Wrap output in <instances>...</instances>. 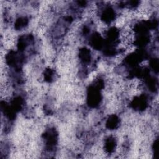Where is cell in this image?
<instances>
[{
	"instance_id": "6da1fadb",
	"label": "cell",
	"mask_w": 159,
	"mask_h": 159,
	"mask_svg": "<svg viewBox=\"0 0 159 159\" xmlns=\"http://www.w3.org/2000/svg\"><path fill=\"white\" fill-rule=\"evenodd\" d=\"M122 125V119L119 114L116 113L109 114L104 121L105 128L111 131L118 130Z\"/></svg>"
}]
</instances>
